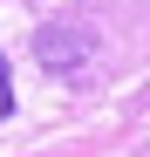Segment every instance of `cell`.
<instances>
[{
    "label": "cell",
    "mask_w": 150,
    "mask_h": 157,
    "mask_svg": "<svg viewBox=\"0 0 150 157\" xmlns=\"http://www.w3.org/2000/svg\"><path fill=\"white\" fill-rule=\"evenodd\" d=\"M34 62L55 75V82H89L96 62H103V28H89L82 14H62L34 34Z\"/></svg>",
    "instance_id": "6da1fadb"
},
{
    "label": "cell",
    "mask_w": 150,
    "mask_h": 157,
    "mask_svg": "<svg viewBox=\"0 0 150 157\" xmlns=\"http://www.w3.org/2000/svg\"><path fill=\"white\" fill-rule=\"evenodd\" d=\"M14 116V75H7V55H0V123Z\"/></svg>",
    "instance_id": "7a4b0ae2"
}]
</instances>
